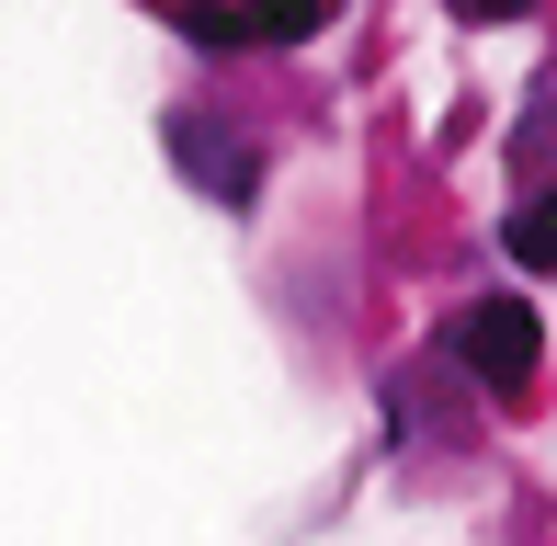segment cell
I'll list each match as a JSON object with an SVG mask.
<instances>
[{
    "mask_svg": "<svg viewBox=\"0 0 557 546\" xmlns=\"http://www.w3.org/2000/svg\"><path fill=\"white\" fill-rule=\"evenodd\" d=\"M444 364L467 387H490V399H523L535 387V364H546V319H535V296H467V308L444 319Z\"/></svg>",
    "mask_w": 557,
    "mask_h": 546,
    "instance_id": "cell-1",
    "label": "cell"
},
{
    "mask_svg": "<svg viewBox=\"0 0 557 546\" xmlns=\"http://www.w3.org/2000/svg\"><path fill=\"white\" fill-rule=\"evenodd\" d=\"M500 251H512L523 273H557V183L512 194V216H500Z\"/></svg>",
    "mask_w": 557,
    "mask_h": 546,
    "instance_id": "cell-3",
    "label": "cell"
},
{
    "mask_svg": "<svg viewBox=\"0 0 557 546\" xmlns=\"http://www.w3.org/2000/svg\"><path fill=\"white\" fill-rule=\"evenodd\" d=\"M331 12L342 0H250V35L262 46H308V35H331Z\"/></svg>",
    "mask_w": 557,
    "mask_h": 546,
    "instance_id": "cell-4",
    "label": "cell"
},
{
    "mask_svg": "<svg viewBox=\"0 0 557 546\" xmlns=\"http://www.w3.org/2000/svg\"><path fill=\"white\" fill-rule=\"evenodd\" d=\"M455 12H467V23H523L535 0H455Z\"/></svg>",
    "mask_w": 557,
    "mask_h": 546,
    "instance_id": "cell-6",
    "label": "cell"
},
{
    "mask_svg": "<svg viewBox=\"0 0 557 546\" xmlns=\"http://www.w3.org/2000/svg\"><path fill=\"white\" fill-rule=\"evenodd\" d=\"M171 160H183L194 194H216V206H250V194H262V148L239 126H216V114H171Z\"/></svg>",
    "mask_w": 557,
    "mask_h": 546,
    "instance_id": "cell-2",
    "label": "cell"
},
{
    "mask_svg": "<svg viewBox=\"0 0 557 546\" xmlns=\"http://www.w3.org/2000/svg\"><path fill=\"white\" fill-rule=\"evenodd\" d=\"M171 23H183L194 46H262V35H250V12H227V0H171Z\"/></svg>",
    "mask_w": 557,
    "mask_h": 546,
    "instance_id": "cell-5",
    "label": "cell"
}]
</instances>
